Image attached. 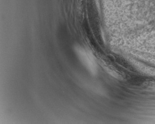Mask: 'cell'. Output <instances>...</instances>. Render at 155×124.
<instances>
[{
	"label": "cell",
	"mask_w": 155,
	"mask_h": 124,
	"mask_svg": "<svg viewBox=\"0 0 155 124\" xmlns=\"http://www.w3.org/2000/svg\"><path fill=\"white\" fill-rule=\"evenodd\" d=\"M142 86L145 90L155 92V81L144 82L142 84Z\"/></svg>",
	"instance_id": "obj_2"
},
{
	"label": "cell",
	"mask_w": 155,
	"mask_h": 124,
	"mask_svg": "<svg viewBox=\"0 0 155 124\" xmlns=\"http://www.w3.org/2000/svg\"><path fill=\"white\" fill-rule=\"evenodd\" d=\"M78 56L84 67L92 75H97L98 67L92 55L83 48L78 47L76 48Z\"/></svg>",
	"instance_id": "obj_1"
}]
</instances>
